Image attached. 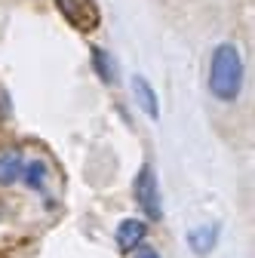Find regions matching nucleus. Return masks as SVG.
Returning a JSON list of instances; mask_svg holds the SVG:
<instances>
[{
  "mask_svg": "<svg viewBox=\"0 0 255 258\" xmlns=\"http://www.w3.org/2000/svg\"><path fill=\"white\" fill-rule=\"evenodd\" d=\"M92 64H95V71H99V77L105 83H117V68H114V58L105 52V49H92Z\"/></svg>",
  "mask_w": 255,
  "mask_h": 258,
  "instance_id": "obj_8",
  "label": "nucleus"
},
{
  "mask_svg": "<svg viewBox=\"0 0 255 258\" xmlns=\"http://www.w3.org/2000/svg\"><path fill=\"white\" fill-rule=\"evenodd\" d=\"M136 258H160L154 249H136Z\"/></svg>",
  "mask_w": 255,
  "mask_h": 258,
  "instance_id": "obj_10",
  "label": "nucleus"
},
{
  "mask_svg": "<svg viewBox=\"0 0 255 258\" xmlns=\"http://www.w3.org/2000/svg\"><path fill=\"white\" fill-rule=\"evenodd\" d=\"M55 4H58L61 13H65V19L80 31H89V28H95V22H99V13H95V7L89 0H55Z\"/></svg>",
  "mask_w": 255,
  "mask_h": 258,
  "instance_id": "obj_3",
  "label": "nucleus"
},
{
  "mask_svg": "<svg viewBox=\"0 0 255 258\" xmlns=\"http://www.w3.org/2000/svg\"><path fill=\"white\" fill-rule=\"evenodd\" d=\"M133 194H136V203L139 209H145L148 218H160L163 215V206H160V184H157V175L151 166H142L136 181H133Z\"/></svg>",
  "mask_w": 255,
  "mask_h": 258,
  "instance_id": "obj_2",
  "label": "nucleus"
},
{
  "mask_svg": "<svg viewBox=\"0 0 255 258\" xmlns=\"http://www.w3.org/2000/svg\"><path fill=\"white\" fill-rule=\"evenodd\" d=\"M215 240H218V234H215V228H200V231H194L187 237V243H190V249H194L197 255H209V249L215 246Z\"/></svg>",
  "mask_w": 255,
  "mask_h": 258,
  "instance_id": "obj_7",
  "label": "nucleus"
},
{
  "mask_svg": "<svg viewBox=\"0 0 255 258\" xmlns=\"http://www.w3.org/2000/svg\"><path fill=\"white\" fill-rule=\"evenodd\" d=\"M243 83V61L234 43H221L212 52V68H209V92L221 102H234L240 95Z\"/></svg>",
  "mask_w": 255,
  "mask_h": 258,
  "instance_id": "obj_1",
  "label": "nucleus"
},
{
  "mask_svg": "<svg viewBox=\"0 0 255 258\" xmlns=\"http://www.w3.org/2000/svg\"><path fill=\"white\" fill-rule=\"evenodd\" d=\"M133 92H136V102L142 105V111H145L151 120H157V114H160V111H157V95H154V86H151L145 77H136V80H133Z\"/></svg>",
  "mask_w": 255,
  "mask_h": 258,
  "instance_id": "obj_5",
  "label": "nucleus"
},
{
  "mask_svg": "<svg viewBox=\"0 0 255 258\" xmlns=\"http://www.w3.org/2000/svg\"><path fill=\"white\" fill-rule=\"evenodd\" d=\"M145 234H148L145 221H139V218L120 221L117 224V246H120V252H136V246L145 240Z\"/></svg>",
  "mask_w": 255,
  "mask_h": 258,
  "instance_id": "obj_4",
  "label": "nucleus"
},
{
  "mask_svg": "<svg viewBox=\"0 0 255 258\" xmlns=\"http://www.w3.org/2000/svg\"><path fill=\"white\" fill-rule=\"evenodd\" d=\"M22 175H25V181H28V187H43V178H46V163L43 160H31L28 163V169H22Z\"/></svg>",
  "mask_w": 255,
  "mask_h": 258,
  "instance_id": "obj_9",
  "label": "nucleus"
},
{
  "mask_svg": "<svg viewBox=\"0 0 255 258\" xmlns=\"http://www.w3.org/2000/svg\"><path fill=\"white\" fill-rule=\"evenodd\" d=\"M22 154H16V151H10V154H4L0 157V184H13L19 175H22Z\"/></svg>",
  "mask_w": 255,
  "mask_h": 258,
  "instance_id": "obj_6",
  "label": "nucleus"
}]
</instances>
